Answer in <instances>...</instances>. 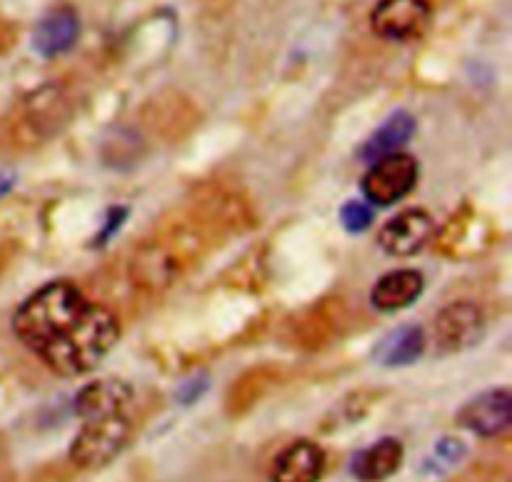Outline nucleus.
<instances>
[{"instance_id":"obj_1","label":"nucleus","mask_w":512,"mask_h":482,"mask_svg":"<svg viewBox=\"0 0 512 482\" xmlns=\"http://www.w3.org/2000/svg\"><path fill=\"white\" fill-rule=\"evenodd\" d=\"M13 330L20 343L60 378L98 368L120 335L118 318L103 305L90 303L70 283L35 290L15 313Z\"/></svg>"},{"instance_id":"obj_2","label":"nucleus","mask_w":512,"mask_h":482,"mask_svg":"<svg viewBox=\"0 0 512 482\" xmlns=\"http://www.w3.org/2000/svg\"><path fill=\"white\" fill-rule=\"evenodd\" d=\"M130 438L128 415L83 420V428L70 443V460L80 470H98L118 458Z\"/></svg>"},{"instance_id":"obj_3","label":"nucleus","mask_w":512,"mask_h":482,"mask_svg":"<svg viewBox=\"0 0 512 482\" xmlns=\"http://www.w3.org/2000/svg\"><path fill=\"white\" fill-rule=\"evenodd\" d=\"M418 173V160L413 155L390 153L385 158L373 160L363 183H360V190H363L368 203L388 208V205L403 200L418 185Z\"/></svg>"},{"instance_id":"obj_4","label":"nucleus","mask_w":512,"mask_h":482,"mask_svg":"<svg viewBox=\"0 0 512 482\" xmlns=\"http://www.w3.org/2000/svg\"><path fill=\"white\" fill-rule=\"evenodd\" d=\"M433 8L428 0H378L370 13V28L390 43H410L428 33Z\"/></svg>"},{"instance_id":"obj_5","label":"nucleus","mask_w":512,"mask_h":482,"mask_svg":"<svg viewBox=\"0 0 512 482\" xmlns=\"http://www.w3.org/2000/svg\"><path fill=\"white\" fill-rule=\"evenodd\" d=\"M433 238V218L423 208H410L390 218L378 235L380 248L395 258L420 253Z\"/></svg>"},{"instance_id":"obj_6","label":"nucleus","mask_w":512,"mask_h":482,"mask_svg":"<svg viewBox=\"0 0 512 482\" xmlns=\"http://www.w3.org/2000/svg\"><path fill=\"white\" fill-rule=\"evenodd\" d=\"M485 320L480 308L473 303H453L440 310L435 320V340L443 353H460L468 350L483 338Z\"/></svg>"},{"instance_id":"obj_7","label":"nucleus","mask_w":512,"mask_h":482,"mask_svg":"<svg viewBox=\"0 0 512 482\" xmlns=\"http://www.w3.org/2000/svg\"><path fill=\"white\" fill-rule=\"evenodd\" d=\"M460 423L480 438H500L512 425V395L508 388L488 390L460 410Z\"/></svg>"},{"instance_id":"obj_8","label":"nucleus","mask_w":512,"mask_h":482,"mask_svg":"<svg viewBox=\"0 0 512 482\" xmlns=\"http://www.w3.org/2000/svg\"><path fill=\"white\" fill-rule=\"evenodd\" d=\"M133 400V388L118 378H103L85 385L75 398V413L80 420L108 418V415L125 413Z\"/></svg>"},{"instance_id":"obj_9","label":"nucleus","mask_w":512,"mask_h":482,"mask_svg":"<svg viewBox=\"0 0 512 482\" xmlns=\"http://www.w3.org/2000/svg\"><path fill=\"white\" fill-rule=\"evenodd\" d=\"M325 470V453L310 440H298L280 450L273 463V482H318Z\"/></svg>"},{"instance_id":"obj_10","label":"nucleus","mask_w":512,"mask_h":482,"mask_svg":"<svg viewBox=\"0 0 512 482\" xmlns=\"http://www.w3.org/2000/svg\"><path fill=\"white\" fill-rule=\"evenodd\" d=\"M80 38V18L75 10L58 8L40 18L33 30V50L43 58H58L68 53Z\"/></svg>"},{"instance_id":"obj_11","label":"nucleus","mask_w":512,"mask_h":482,"mask_svg":"<svg viewBox=\"0 0 512 482\" xmlns=\"http://www.w3.org/2000/svg\"><path fill=\"white\" fill-rule=\"evenodd\" d=\"M423 288L425 280L418 270H393L375 283L370 300L380 313H395V310L413 305L423 293Z\"/></svg>"},{"instance_id":"obj_12","label":"nucleus","mask_w":512,"mask_h":482,"mask_svg":"<svg viewBox=\"0 0 512 482\" xmlns=\"http://www.w3.org/2000/svg\"><path fill=\"white\" fill-rule=\"evenodd\" d=\"M403 463V445L395 438H383L370 448L360 450L350 463V470L360 482H383L398 473Z\"/></svg>"},{"instance_id":"obj_13","label":"nucleus","mask_w":512,"mask_h":482,"mask_svg":"<svg viewBox=\"0 0 512 482\" xmlns=\"http://www.w3.org/2000/svg\"><path fill=\"white\" fill-rule=\"evenodd\" d=\"M425 353V330L420 325H400L385 335L373 350L375 363L385 368H403Z\"/></svg>"},{"instance_id":"obj_14","label":"nucleus","mask_w":512,"mask_h":482,"mask_svg":"<svg viewBox=\"0 0 512 482\" xmlns=\"http://www.w3.org/2000/svg\"><path fill=\"white\" fill-rule=\"evenodd\" d=\"M413 133H415V118L410 113H405V110H400V113L390 115V118L385 120L373 135H370L368 143H365L363 150H360V155L373 163V160L385 158V155L390 153H400V148L413 138Z\"/></svg>"},{"instance_id":"obj_15","label":"nucleus","mask_w":512,"mask_h":482,"mask_svg":"<svg viewBox=\"0 0 512 482\" xmlns=\"http://www.w3.org/2000/svg\"><path fill=\"white\" fill-rule=\"evenodd\" d=\"M468 455V448H465L463 440L458 438H445L435 445V450L430 453V458L425 460V473L443 475L448 470L458 468L463 463V458Z\"/></svg>"},{"instance_id":"obj_16","label":"nucleus","mask_w":512,"mask_h":482,"mask_svg":"<svg viewBox=\"0 0 512 482\" xmlns=\"http://www.w3.org/2000/svg\"><path fill=\"white\" fill-rule=\"evenodd\" d=\"M340 223L348 233H363L373 225V208L368 203H360V200H350L340 210Z\"/></svg>"},{"instance_id":"obj_17","label":"nucleus","mask_w":512,"mask_h":482,"mask_svg":"<svg viewBox=\"0 0 512 482\" xmlns=\"http://www.w3.org/2000/svg\"><path fill=\"white\" fill-rule=\"evenodd\" d=\"M205 385H208V380H203V383H200V385L188 383V388H183L178 393V400H180V403H190V400H198L200 393H203V390H205Z\"/></svg>"},{"instance_id":"obj_18","label":"nucleus","mask_w":512,"mask_h":482,"mask_svg":"<svg viewBox=\"0 0 512 482\" xmlns=\"http://www.w3.org/2000/svg\"><path fill=\"white\" fill-rule=\"evenodd\" d=\"M13 185H15L13 173H0V200H3L10 190H13Z\"/></svg>"}]
</instances>
